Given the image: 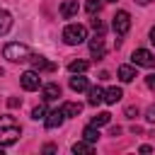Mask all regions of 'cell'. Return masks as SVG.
<instances>
[{"instance_id":"obj_1","label":"cell","mask_w":155,"mask_h":155,"mask_svg":"<svg viewBox=\"0 0 155 155\" xmlns=\"http://www.w3.org/2000/svg\"><path fill=\"white\" fill-rule=\"evenodd\" d=\"M19 136H22V126L17 124V119L10 116V114L0 116V145H2V148L15 145V143L19 140Z\"/></svg>"},{"instance_id":"obj_2","label":"cell","mask_w":155,"mask_h":155,"mask_svg":"<svg viewBox=\"0 0 155 155\" xmlns=\"http://www.w3.org/2000/svg\"><path fill=\"white\" fill-rule=\"evenodd\" d=\"M2 53H5V58L12 61V63H24V61L31 56L29 46H27V44H19V41H10V44H5Z\"/></svg>"},{"instance_id":"obj_3","label":"cell","mask_w":155,"mask_h":155,"mask_svg":"<svg viewBox=\"0 0 155 155\" xmlns=\"http://www.w3.org/2000/svg\"><path fill=\"white\" fill-rule=\"evenodd\" d=\"M63 41L68 46H78V44L87 41V27L85 24H68L63 29Z\"/></svg>"},{"instance_id":"obj_4","label":"cell","mask_w":155,"mask_h":155,"mask_svg":"<svg viewBox=\"0 0 155 155\" xmlns=\"http://www.w3.org/2000/svg\"><path fill=\"white\" fill-rule=\"evenodd\" d=\"M111 29H114V34H119V36H124L128 29H131V15L126 12V10H119L116 15H114V22H111Z\"/></svg>"},{"instance_id":"obj_5","label":"cell","mask_w":155,"mask_h":155,"mask_svg":"<svg viewBox=\"0 0 155 155\" xmlns=\"http://www.w3.org/2000/svg\"><path fill=\"white\" fill-rule=\"evenodd\" d=\"M131 61L133 65H140V68H155V53H150L148 48H136L131 53Z\"/></svg>"},{"instance_id":"obj_6","label":"cell","mask_w":155,"mask_h":155,"mask_svg":"<svg viewBox=\"0 0 155 155\" xmlns=\"http://www.w3.org/2000/svg\"><path fill=\"white\" fill-rule=\"evenodd\" d=\"M19 82H22V87H24L27 92H34V90L41 87V78H39L36 70H27V73H22V75H19Z\"/></svg>"},{"instance_id":"obj_7","label":"cell","mask_w":155,"mask_h":155,"mask_svg":"<svg viewBox=\"0 0 155 155\" xmlns=\"http://www.w3.org/2000/svg\"><path fill=\"white\" fill-rule=\"evenodd\" d=\"M27 61L31 63V70H36V73H41V70H46V73H53V70H56V63L46 61V58H44V56H39V53H31Z\"/></svg>"},{"instance_id":"obj_8","label":"cell","mask_w":155,"mask_h":155,"mask_svg":"<svg viewBox=\"0 0 155 155\" xmlns=\"http://www.w3.org/2000/svg\"><path fill=\"white\" fill-rule=\"evenodd\" d=\"M90 53H92L94 58H104L107 46H104V36H102V34H97L94 39H90Z\"/></svg>"},{"instance_id":"obj_9","label":"cell","mask_w":155,"mask_h":155,"mask_svg":"<svg viewBox=\"0 0 155 155\" xmlns=\"http://www.w3.org/2000/svg\"><path fill=\"white\" fill-rule=\"evenodd\" d=\"M63 121H65V114H63V109H53V111H48V114H46V119H44L46 128H58Z\"/></svg>"},{"instance_id":"obj_10","label":"cell","mask_w":155,"mask_h":155,"mask_svg":"<svg viewBox=\"0 0 155 155\" xmlns=\"http://www.w3.org/2000/svg\"><path fill=\"white\" fill-rule=\"evenodd\" d=\"M41 94H44V102H53V99L61 97V85L58 82H48V85L41 87Z\"/></svg>"},{"instance_id":"obj_11","label":"cell","mask_w":155,"mask_h":155,"mask_svg":"<svg viewBox=\"0 0 155 155\" xmlns=\"http://www.w3.org/2000/svg\"><path fill=\"white\" fill-rule=\"evenodd\" d=\"M78 0H65L63 5H61V17L63 19H70V17H75L78 15Z\"/></svg>"},{"instance_id":"obj_12","label":"cell","mask_w":155,"mask_h":155,"mask_svg":"<svg viewBox=\"0 0 155 155\" xmlns=\"http://www.w3.org/2000/svg\"><path fill=\"white\" fill-rule=\"evenodd\" d=\"M70 90H73V92H85V90H90L87 78H82V75L73 73V78H70Z\"/></svg>"},{"instance_id":"obj_13","label":"cell","mask_w":155,"mask_h":155,"mask_svg":"<svg viewBox=\"0 0 155 155\" xmlns=\"http://www.w3.org/2000/svg\"><path fill=\"white\" fill-rule=\"evenodd\" d=\"M87 102H90L92 107L102 104V102H104V90H102V87H90V90H87Z\"/></svg>"},{"instance_id":"obj_14","label":"cell","mask_w":155,"mask_h":155,"mask_svg":"<svg viewBox=\"0 0 155 155\" xmlns=\"http://www.w3.org/2000/svg\"><path fill=\"white\" fill-rule=\"evenodd\" d=\"M12 29V15L7 10H0V36H5Z\"/></svg>"},{"instance_id":"obj_15","label":"cell","mask_w":155,"mask_h":155,"mask_svg":"<svg viewBox=\"0 0 155 155\" xmlns=\"http://www.w3.org/2000/svg\"><path fill=\"white\" fill-rule=\"evenodd\" d=\"M121 97H124L121 87H109V90H104V102H107V104H116Z\"/></svg>"},{"instance_id":"obj_16","label":"cell","mask_w":155,"mask_h":155,"mask_svg":"<svg viewBox=\"0 0 155 155\" xmlns=\"http://www.w3.org/2000/svg\"><path fill=\"white\" fill-rule=\"evenodd\" d=\"M136 78V68L133 65H119V80L121 82H131Z\"/></svg>"},{"instance_id":"obj_17","label":"cell","mask_w":155,"mask_h":155,"mask_svg":"<svg viewBox=\"0 0 155 155\" xmlns=\"http://www.w3.org/2000/svg\"><path fill=\"white\" fill-rule=\"evenodd\" d=\"M61 109H63V114H65V119H68V116H78V114L82 111V104H78V102H65Z\"/></svg>"},{"instance_id":"obj_18","label":"cell","mask_w":155,"mask_h":155,"mask_svg":"<svg viewBox=\"0 0 155 155\" xmlns=\"http://www.w3.org/2000/svg\"><path fill=\"white\" fill-rule=\"evenodd\" d=\"M82 138H85L87 143H97V140H99V128L90 124V126H87V128L82 131Z\"/></svg>"},{"instance_id":"obj_19","label":"cell","mask_w":155,"mask_h":155,"mask_svg":"<svg viewBox=\"0 0 155 155\" xmlns=\"http://www.w3.org/2000/svg\"><path fill=\"white\" fill-rule=\"evenodd\" d=\"M87 68H90V63H87V61H82V58H78V61H70V63H68V70H70V73H85Z\"/></svg>"},{"instance_id":"obj_20","label":"cell","mask_w":155,"mask_h":155,"mask_svg":"<svg viewBox=\"0 0 155 155\" xmlns=\"http://www.w3.org/2000/svg\"><path fill=\"white\" fill-rule=\"evenodd\" d=\"M94 148H92V143H87V140H80V143H75L73 145V153L75 155H90Z\"/></svg>"},{"instance_id":"obj_21","label":"cell","mask_w":155,"mask_h":155,"mask_svg":"<svg viewBox=\"0 0 155 155\" xmlns=\"http://www.w3.org/2000/svg\"><path fill=\"white\" fill-rule=\"evenodd\" d=\"M109 121H111V114L109 111H99L97 116H92V126H97V128L99 126H107Z\"/></svg>"},{"instance_id":"obj_22","label":"cell","mask_w":155,"mask_h":155,"mask_svg":"<svg viewBox=\"0 0 155 155\" xmlns=\"http://www.w3.org/2000/svg\"><path fill=\"white\" fill-rule=\"evenodd\" d=\"M46 114H48V111H46V104H39V107H34V109H31V119H34V121L46 119Z\"/></svg>"},{"instance_id":"obj_23","label":"cell","mask_w":155,"mask_h":155,"mask_svg":"<svg viewBox=\"0 0 155 155\" xmlns=\"http://www.w3.org/2000/svg\"><path fill=\"white\" fill-rule=\"evenodd\" d=\"M85 10H87L90 15H99V10H102V0H87Z\"/></svg>"},{"instance_id":"obj_24","label":"cell","mask_w":155,"mask_h":155,"mask_svg":"<svg viewBox=\"0 0 155 155\" xmlns=\"http://www.w3.org/2000/svg\"><path fill=\"white\" fill-rule=\"evenodd\" d=\"M145 121H148V124H155V104L148 107V111H145Z\"/></svg>"},{"instance_id":"obj_25","label":"cell","mask_w":155,"mask_h":155,"mask_svg":"<svg viewBox=\"0 0 155 155\" xmlns=\"http://www.w3.org/2000/svg\"><path fill=\"white\" fill-rule=\"evenodd\" d=\"M92 29H94L97 34H104V24H102V19H92Z\"/></svg>"},{"instance_id":"obj_26","label":"cell","mask_w":155,"mask_h":155,"mask_svg":"<svg viewBox=\"0 0 155 155\" xmlns=\"http://www.w3.org/2000/svg\"><path fill=\"white\" fill-rule=\"evenodd\" d=\"M126 116H128V119H136V116H138V107H128V109H126Z\"/></svg>"},{"instance_id":"obj_27","label":"cell","mask_w":155,"mask_h":155,"mask_svg":"<svg viewBox=\"0 0 155 155\" xmlns=\"http://www.w3.org/2000/svg\"><path fill=\"white\" fill-rule=\"evenodd\" d=\"M145 85H148L150 90H155V73H150V75L145 78Z\"/></svg>"},{"instance_id":"obj_28","label":"cell","mask_w":155,"mask_h":155,"mask_svg":"<svg viewBox=\"0 0 155 155\" xmlns=\"http://www.w3.org/2000/svg\"><path fill=\"white\" fill-rule=\"evenodd\" d=\"M53 150H56V145H51V143H48V145H44V153H53Z\"/></svg>"},{"instance_id":"obj_29","label":"cell","mask_w":155,"mask_h":155,"mask_svg":"<svg viewBox=\"0 0 155 155\" xmlns=\"http://www.w3.org/2000/svg\"><path fill=\"white\" fill-rule=\"evenodd\" d=\"M150 44H153V46H155V27H153V29H150Z\"/></svg>"},{"instance_id":"obj_30","label":"cell","mask_w":155,"mask_h":155,"mask_svg":"<svg viewBox=\"0 0 155 155\" xmlns=\"http://www.w3.org/2000/svg\"><path fill=\"white\" fill-rule=\"evenodd\" d=\"M138 5H148V2H153V0H136Z\"/></svg>"},{"instance_id":"obj_31","label":"cell","mask_w":155,"mask_h":155,"mask_svg":"<svg viewBox=\"0 0 155 155\" xmlns=\"http://www.w3.org/2000/svg\"><path fill=\"white\" fill-rule=\"evenodd\" d=\"M102 2H116V0H102Z\"/></svg>"},{"instance_id":"obj_32","label":"cell","mask_w":155,"mask_h":155,"mask_svg":"<svg viewBox=\"0 0 155 155\" xmlns=\"http://www.w3.org/2000/svg\"><path fill=\"white\" fill-rule=\"evenodd\" d=\"M0 153H2V145H0Z\"/></svg>"}]
</instances>
